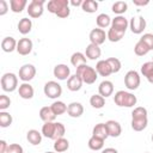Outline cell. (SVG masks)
<instances>
[{"label": "cell", "instance_id": "7a4b0ae2", "mask_svg": "<svg viewBox=\"0 0 153 153\" xmlns=\"http://www.w3.org/2000/svg\"><path fill=\"white\" fill-rule=\"evenodd\" d=\"M47 8L50 13L57 16L59 18H67L71 14L68 0H50L47 4Z\"/></svg>", "mask_w": 153, "mask_h": 153}, {"label": "cell", "instance_id": "4dcf8cb0", "mask_svg": "<svg viewBox=\"0 0 153 153\" xmlns=\"http://www.w3.org/2000/svg\"><path fill=\"white\" fill-rule=\"evenodd\" d=\"M111 18L109 17V14L106 13H100L97 16L96 18V23H97V26L99 29H105V27H109L111 26Z\"/></svg>", "mask_w": 153, "mask_h": 153}, {"label": "cell", "instance_id": "4316f807", "mask_svg": "<svg viewBox=\"0 0 153 153\" xmlns=\"http://www.w3.org/2000/svg\"><path fill=\"white\" fill-rule=\"evenodd\" d=\"M141 74L147 79L148 82L153 84V62L148 61L141 66Z\"/></svg>", "mask_w": 153, "mask_h": 153}, {"label": "cell", "instance_id": "44dd1931", "mask_svg": "<svg viewBox=\"0 0 153 153\" xmlns=\"http://www.w3.org/2000/svg\"><path fill=\"white\" fill-rule=\"evenodd\" d=\"M82 84L84 82H82L81 78L79 75H76V74H73L67 80V88L69 91H72V92H76V91H79L81 88Z\"/></svg>", "mask_w": 153, "mask_h": 153}, {"label": "cell", "instance_id": "2e32d148", "mask_svg": "<svg viewBox=\"0 0 153 153\" xmlns=\"http://www.w3.org/2000/svg\"><path fill=\"white\" fill-rule=\"evenodd\" d=\"M105 124H106V128H108L109 136H111V137H118L122 134V127H121V124L117 121L109 120L108 122H105Z\"/></svg>", "mask_w": 153, "mask_h": 153}, {"label": "cell", "instance_id": "8d00e7d4", "mask_svg": "<svg viewBox=\"0 0 153 153\" xmlns=\"http://www.w3.org/2000/svg\"><path fill=\"white\" fill-rule=\"evenodd\" d=\"M81 8L86 13H94L98 10V2L94 0H84Z\"/></svg>", "mask_w": 153, "mask_h": 153}, {"label": "cell", "instance_id": "ba28073f", "mask_svg": "<svg viewBox=\"0 0 153 153\" xmlns=\"http://www.w3.org/2000/svg\"><path fill=\"white\" fill-rule=\"evenodd\" d=\"M140 82H141V79H140V74L131 69V71H128L127 74L124 75V85L128 90L130 91H134L136 90L139 86H140Z\"/></svg>", "mask_w": 153, "mask_h": 153}, {"label": "cell", "instance_id": "c3c4849f", "mask_svg": "<svg viewBox=\"0 0 153 153\" xmlns=\"http://www.w3.org/2000/svg\"><path fill=\"white\" fill-rule=\"evenodd\" d=\"M82 2H84V0H71V1H69V4H71L72 6H75V7L81 6Z\"/></svg>", "mask_w": 153, "mask_h": 153}, {"label": "cell", "instance_id": "d590c367", "mask_svg": "<svg viewBox=\"0 0 153 153\" xmlns=\"http://www.w3.org/2000/svg\"><path fill=\"white\" fill-rule=\"evenodd\" d=\"M50 108H51L53 112H54L56 116H59V115H62V114L67 112L68 105H66V104H65L63 102H61V100H55V102L50 105Z\"/></svg>", "mask_w": 153, "mask_h": 153}, {"label": "cell", "instance_id": "8fae6325", "mask_svg": "<svg viewBox=\"0 0 153 153\" xmlns=\"http://www.w3.org/2000/svg\"><path fill=\"white\" fill-rule=\"evenodd\" d=\"M88 38H90V42L92 44H96V45H100L105 42V39H108V36L105 33V31L103 29H99V27H96V29H92L90 35H88Z\"/></svg>", "mask_w": 153, "mask_h": 153}, {"label": "cell", "instance_id": "b9f144b4", "mask_svg": "<svg viewBox=\"0 0 153 153\" xmlns=\"http://www.w3.org/2000/svg\"><path fill=\"white\" fill-rule=\"evenodd\" d=\"M11 105V99L6 94H1L0 96V110L1 111H5L6 109H8Z\"/></svg>", "mask_w": 153, "mask_h": 153}, {"label": "cell", "instance_id": "7402d4cb", "mask_svg": "<svg viewBox=\"0 0 153 153\" xmlns=\"http://www.w3.org/2000/svg\"><path fill=\"white\" fill-rule=\"evenodd\" d=\"M55 130H56V122H44L42 126V135L44 137L55 140Z\"/></svg>", "mask_w": 153, "mask_h": 153}, {"label": "cell", "instance_id": "ee69618b", "mask_svg": "<svg viewBox=\"0 0 153 153\" xmlns=\"http://www.w3.org/2000/svg\"><path fill=\"white\" fill-rule=\"evenodd\" d=\"M6 153H24V149H23V147H22L20 145H18V143H11V145H8V147H7Z\"/></svg>", "mask_w": 153, "mask_h": 153}, {"label": "cell", "instance_id": "836d02e7", "mask_svg": "<svg viewBox=\"0 0 153 153\" xmlns=\"http://www.w3.org/2000/svg\"><path fill=\"white\" fill-rule=\"evenodd\" d=\"M127 10H128V4L126 1H116L111 6V11L117 16H122L123 13L127 12Z\"/></svg>", "mask_w": 153, "mask_h": 153}, {"label": "cell", "instance_id": "e0dca14e", "mask_svg": "<svg viewBox=\"0 0 153 153\" xmlns=\"http://www.w3.org/2000/svg\"><path fill=\"white\" fill-rule=\"evenodd\" d=\"M98 93L104 98L110 97L114 93V84L110 80H103L98 86Z\"/></svg>", "mask_w": 153, "mask_h": 153}, {"label": "cell", "instance_id": "ab89813d", "mask_svg": "<svg viewBox=\"0 0 153 153\" xmlns=\"http://www.w3.org/2000/svg\"><path fill=\"white\" fill-rule=\"evenodd\" d=\"M106 36H108V39H109L110 42H120V41L123 38L124 33L118 32V31L114 30L112 27H110V29L108 30V32H106Z\"/></svg>", "mask_w": 153, "mask_h": 153}, {"label": "cell", "instance_id": "7dc6e473", "mask_svg": "<svg viewBox=\"0 0 153 153\" xmlns=\"http://www.w3.org/2000/svg\"><path fill=\"white\" fill-rule=\"evenodd\" d=\"M7 147H8L7 142H6L5 140H1V141H0V153H6Z\"/></svg>", "mask_w": 153, "mask_h": 153}, {"label": "cell", "instance_id": "7c38bea8", "mask_svg": "<svg viewBox=\"0 0 153 153\" xmlns=\"http://www.w3.org/2000/svg\"><path fill=\"white\" fill-rule=\"evenodd\" d=\"M32 48H33V43L30 38H26V37H23L18 41V44H17V53L19 55H23V56H26L29 55L31 51H32Z\"/></svg>", "mask_w": 153, "mask_h": 153}, {"label": "cell", "instance_id": "ac0fdd59", "mask_svg": "<svg viewBox=\"0 0 153 153\" xmlns=\"http://www.w3.org/2000/svg\"><path fill=\"white\" fill-rule=\"evenodd\" d=\"M18 93H19L20 98H23V99H31L35 94V90H33L32 85H30L29 82H23L18 87Z\"/></svg>", "mask_w": 153, "mask_h": 153}, {"label": "cell", "instance_id": "e575fe53", "mask_svg": "<svg viewBox=\"0 0 153 153\" xmlns=\"http://www.w3.org/2000/svg\"><path fill=\"white\" fill-rule=\"evenodd\" d=\"M149 51H151V49H149V48L147 47V44L143 43L141 39H139V41L136 42V44H135V47H134V53H135L137 56H145V55H147Z\"/></svg>", "mask_w": 153, "mask_h": 153}, {"label": "cell", "instance_id": "1f68e13d", "mask_svg": "<svg viewBox=\"0 0 153 153\" xmlns=\"http://www.w3.org/2000/svg\"><path fill=\"white\" fill-rule=\"evenodd\" d=\"M26 0H10V8L13 13H22L23 10L26 7Z\"/></svg>", "mask_w": 153, "mask_h": 153}, {"label": "cell", "instance_id": "484cf974", "mask_svg": "<svg viewBox=\"0 0 153 153\" xmlns=\"http://www.w3.org/2000/svg\"><path fill=\"white\" fill-rule=\"evenodd\" d=\"M42 133H39L38 130H36V129H30L27 133H26V139H27V141L31 143V145H33V146H37V145H39L41 142H42Z\"/></svg>", "mask_w": 153, "mask_h": 153}, {"label": "cell", "instance_id": "8992f818", "mask_svg": "<svg viewBox=\"0 0 153 153\" xmlns=\"http://www.w3.org/2000/svg\"><path fill=\"white\" fill-rule=\"evenodd\" d=\"M43 92L44 94L50 98V99H57L61 94H62V87L57 81L50 80L48 82H45L44 87H43Z\"/></svg>", "mask_w": 153, "mask_h": 153}, {"label": "cell", "instance_id": "6da1fadb", "mask_svg": "<svg viewBox=\"0 0 153 153\" xmlns=\"http://www.w3.org/2000/svg\"><path fill=\"white\" fill-rule=\"evenodd\" d=\"M147 109L143 106H136L131 111V128L135 131H142L148 124Z\"/></svg>", "mask_w": 153, "mask_h": 153}, {"label": "cell", "instance_id": "d6986e66", "mask_svg": "<svg viewBox=\"0 0 153 153\" xmlns=\"http://www.w3.org/2000/svg\"><path fill=\"white\" fill-rule=\"evenodd\" d=\"M96 71L100 76H109L110 74H112V69L106 60H99L96 63Z\"/></svg>", "mask_w": 153, "mask_h": 153}, {"label": "cell", "instance_id": "5bb4252c", "mask_svg": "<svg viewBox=\"0 0 153 153\" xmlns=\"http://www.w3.org/2000/svg\"><path fill=\"white\" fill-rule=\"evenodd\" d=\"M53 74L59 80H68V78L71 76V68L65 63H59L54 67Z\"/></svg>", "mask_w": 153, "mask_h": 153}, {"label": "cell", "instance_id": "db71d44e", "mask_svg": "<svg viewBox=\"0 0 153 153\" xmlns=\"http://www.w3.org/2000/svg\"><path fill=\"white\" fill-rule=\"evenodd\" d=\"M145 153H149V152H145Z\"/></svg>", "mask_w": 153, "mask_h": 153}, {"label": "cell", "instance_id": "ffe728a7", "mask_svg": "<svg viewBox=\"0 0 153 153\" xmlns=\"http://www.w3.org/2000/svg\"><path fill=\"white\" fill-rule=\"evenodd\" d=\"M85 55H86V57H87L88 60L94 61V60H97V59L100 57L102 50H100L99 45H96V44L90 43V44L86 47V49H85Z\"/></svg>", "mask_w": 153, "mask_h": 153}, {"label": "cell", "instance_id": "3957f363", "mask_svg": "<svg viewBox=\"0 0 153 153\" xmlns=\"http://www.w3.org/2000/svg\"><path fill=\"white\" fill-rule=\"evenodd\" d=\"M114 102H115V104L117 106H121V108H133L136 104L137 98L131 92H128V91H124V90H120V91H117L115 93Z\"/></svg>", "mask_w": 153, "mask_h": 153}, {"label": "cell", "instance_id": "f35d334b", "mask_svg": "<svg viewBox=\"0 0 153 153\" xmlns=\"http://www.w3.org/2000/svg\"><path fill=\"white\" fill-rule=\"evenodd\" d=\"M12 115L7 111H0V127L1 128H7L12 124Z\"/></svg>", "mask_w": 153, "mask_h": 153}, {"label": "cell", "instance_id": "4fadbf2b", "mask_svg": "<svg viewBox=\"0 0 153 153\" xmlns=\"http://www.w3.org/2000/svg\"><path fill=\"white\" fill-rule=\"evenodd\" d=\"M128 26H129V22H128V19L124 16H116L111 20V26L110 27H112L114 30H116L118 32L126 33Z\"/></svg>", "mask_w": 153, "mask_h": 153}, {"label": "cell", "instance_id": "9c48e42d", "mask_svg": "<svg viewBox=\"0 0 153 153\" xmlns=\"http://www.w3.org/2000/svg\"><path fill=\"white\" fill-rule=\"evenodd\" d=\"M36 75V67L31 63H25L19 68L18 76L23 82H29Z\"/></svg>", "mask_w": 153, "mask_h": 153}, {"label": "cell", "instance_id": "d4e9b609", "mask_svg": "<svg viewBox=\"0 0 153 153\" xmlns=\"http://www.w3.org/2000/svg\"><path fill=\"white\" fill-rule=\"evenodd\" d=\"M39 118L43 122H54L56 118V115L53 112L50 106H43L39 110Z\"/></svg>", "mask_w": 153, "mask_h": 153}, {"label": "cell", "instance_id": "681fc988", "mask_svg": "<svg viewBox=\"0 0 153 153\" xmlns=\"http://www.w3.org/2000/svg\"><path fill=\"white\" fill-rule=\"evenodd\" d=\"M102 153H118L116 148H112V147H108V148H104L102 151Z\"/></svg>", "mask_w": 153, "mask_h": 153}, {"label": "cell", "instance_id": "74e56055", "mask_svg": "<svg viewBox=\"0 0 153 153\" xmlns=\"http://www.w3.org/2000/svg\"><path fill=\"white\" fill-rule=\"evenodd\" d=\"M90 104H91V106L94 108V109H102V108L105 105V98L102 97L99 93H98V94H93V96H91V98H90Z\"/></svg>", "mask_w": 153, "mask_h": 153}, {"label": "cell", "instance_id": "5b68a950", "mask_svg": "<svg viewBox=\"0 0 153 153\" xmlns=\"http://www.w3.org/2000/svg\"><path fill=\"white\" fill-rule=\"evenodd\" d=\"M1 88L5 92H13L16 91L18 86V76L14 73H5L1 76Z\"/></svg>", "mask_w": 153, "mask_h": 153}, {"label": "cell", "instance_id": "83f0119b", "mask_svg": "<svg viewBox=\"0 0 153 153\" xmlns=\"http://www.w3.org/2000/svg\"><path fill=\"white\" fill-rule=\"evenodd\" d=\"M17 27H18V31H19L22 35H27V33L31 31V29H32V22H31V19H29V18H22V19L18 22Z\"/></svg>", "mask_w": 153, "mask_h": 153}, {"label": "cell", "instance_id": "277c9868", "mask_svg": "<svg viewBox=\"0 0 153 153\" xmlns=\"http://www.w3.org/2000/svg\"><path fill=\"white\" fill-rule=\"evenodd\" d=\"M75 74L79 75V76L81 78L82 82H85V84H87V85H91V84L96 82V80H97V78H98V73H97L96 68L88 66L87 63L76 67Z\"/></svg>", "mask_w": 153, "mask_h": 153}, {"label": "cell", "instance_id": "816d5d0a", "mask_svg": "<svg viewBox=\"0 0 153 153\" xmlns=\"http://www.w3.org/2000/svg\"><path fill=\"white\" fill-rule=\"evenodd\" d=\"M151 139H152V141H153V134H152V137H151Z\"/></svg>", "mask_w": 153, "mask_h": 153}, {"label": "cell", "instance_id": "f546056e", "mask_svg": "<svg viewBox=\"0 0 153 153\" xmlns=\"http://www.w3.org/2000/svg\"><path fill=\"white\" fill-rule=\"evenodd\" d=\"M69 148V142L65 137H60L54 142V151L56 153H65Z\"/></svg>", "mask_w": 153, "mask_h": 153}, {"label": "cell", "instance_id": "f6af8a7d", "mask_svg": "<svg viewBox=\"0 0 153 153\" xmlns=\"http://www.w3.org/2000/svg\"><path fill=\"white\" fill-rule=\"evenodd\" d=\"M8 12V4L6 0H0V16H5Z\"/></svg>", "mask_w": 153, "mask_h": 153}, {"label": "cell", "instance_id": "f907efd6", "mask_svg": "<svg viewBox=\"0 0 153 153\" xmlns=\"http://www.w3.org/2000/svg\"><path fill=\"white\" fill-rule=\"evenodd\" d=\"M45 153H56V152H51V151H48V152H45Z\"/></svg>", "mask_w": 153, "mask_h": 153}, {"label": "cell", "instance_id": "f1b7e54d", "mask_svg": "<svg viewBox=\"0 0 153 153\" xmlns=\"http://www.w3.org/2000/svg\"><path fill=\"white\" fill-rule=\"evenodd\" d=\"M86 62H87V57H86V55L82 54L81 51H75V53H73L72 56H71V63H72L75 68L79 67V66H81V65H86Z\"/></svg>", "mask_w": 153, "mask_h": 153}, {"label": "cell", "instance_id": "9a60e30c", "mask_svg": "<svg viewBox=\"0 0 153 153\" xmlns=\"http://www.w3.org/2000/svg\"><path fill=\"white\" fill-rule=\"evenodd\" d=\"M67 114H68V116H71L73 118L80 117L84 114V106H82V104L79 103V102H72L71 104H68Z\"/></svg>", "mask_w": 153, "mask_h": 153}, {"label": "cell", "instance_id": "603a6c76", "mask_svg": "<svg viewBox=\"0 0 153 153\" xmlns=\"http://www.w3.org/2000/svg\"><path fill=\"white\" fill-rule=\"evenodd\" d=\"M17 44H18V41H16V38L7 36L1 42V49L5 53H12L13 50H17Z\"/></svg>", "mask_w": 153, "mask_h": 153}, {"label": "cell", "instance_id": "30bf717a", "mask_svg": "<svg viewBox=\"0 0 153 153\" xmlns=\"http://www.w3.org/2000/svg\"><path fill=\"white\" fill-rule=\"evenodd\" d=\"M129 27L130 31L133 33L140 35L143 32V30L146 29V19L142 16H137V17H133L129 22Z\"/></svg>", "mask_w": 153, "mask_h": 153}, {"label": "cell", "instance_id": "7bdbcfd3", "mask_svg": "<svg viewBox=\"0 0 153 153\" xmlns=\"http://www.w3.org/2000/svg\"><path fill=\"white\" fill-rule=\"evenodd\" d=\"M140 39H141L143 43H146L147 47H148L151 50H153V33H149V32L143 33V35L140 37Z\"/></svg>", "mask_w": 153, "mask_h": 153}, {"label": "cell", "instance_id": "52a82bcc", "mask_svg": "<svg viewBox=\"0 0 153 153\" xmlns=\"http://www.w3.org/2000/svg\"><path fill=\"white\" fill-rule=\"evenodd\" d=\"M44 0H32L27 5V14L30 18H39L44 12Z\"/></svg>", "mask_w": 153, "mask_h": 153}, {"label": "cell", "instance_id": "cb8c5ba5", "mask_svg": "<svg viewBox=\"0 0 153 153\" xmlns=\"http://www.w3.org/2000/svg\"><path fill=\"white\" fill-rule=\"evenodd\" d=\"M92 135L93 136H97L99 139H108L109 137V133H108V128H106V124L105 123H98L93 127L92 129Z\"/></svg>", "mask_w": 153, "mask_h": 153}, {"label": "cell", "instance_id": "d6a6232c", "mask_svg": "<svg viewBox=\"0 0 153 153\" xmlns=\"http://www.w3.org/2000/svg\"><path fill=\"white\" fill-rule=\"evenodd\" d=\"M104 141H105V140L99 139V137L92 135V136L90 137V140H88V147H90V149H92V151H100V149H103V147H104Z\"/></svg>", "mask_w": 153, "mask_h": 153}, {"label": "cell", "instance_id": "f5cc1de1", "mask_svg": "<svg viewBox=\"0 0 153 153\" xmlns=\"http://www.w3.org/2000/svg\"><path fill=\"white\" fill-rule=\"evenodd\" d=\"M152 62H153V57H152Z\"/></svg>", "mask_w": 153, "mask_h": 153}, {"label": "cell", "instance_id": "60d3db41", "mask_svg": "<svg viewBox=\"0 0 153 153\" xmlns=\"http://www.w3.org/2000/svg\"><path fill=\"white\" fill-rule=\"evenodd\" d=\"M106 61L109 62V65H110V67L112 69V73H118L121 71L122 63L117 57H109V59H106Z\"/></svg>", "mask_w": 153, "mask_h": 153}, {"label": "cell", "instance_id": "bcb514c9", "mask_svg": "<svg viewBox=\"0 0 153 153\" xmlns=\"http://www.w3.org/2000/svg\"><path fill=\"white\" fill-rule=\"evenodd\" d=\"M133 4L135 6H146L149 4V1L148 0H133Z\"/></svg>", "mask_w": 153, "mask_h": 153}]
</instances>
